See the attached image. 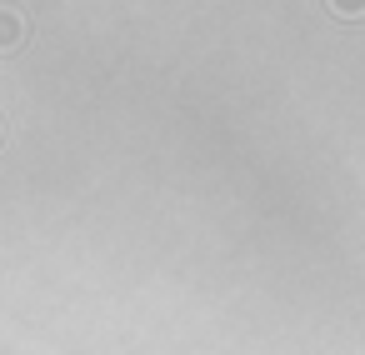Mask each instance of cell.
I'll return each mask as SVG.
<instances>
[{"label":"cell","instance_id":"cell-1","mask_svg":"<svg viewBox=\"0 0 365 355\" xmlns=\"http://www.w3.org/2000/svg\"><path fill=\"white\" fill-rule=\"evenodd\" d=\"M21 41H26V21H21V11L0 6V51H16Z\"/></svg>","mask_w":365,"mask_h":355},{"label":"cell","instance_id":"cell-2","mask_svg":"<svg viewBox=\"0 0 365 355\" xmlns=\"http://www.w3.org/2000/svg\"><path fill=\"white\" fill-rule=\"evenodd\" d=\"M325 6H330L340 21H355V16H365V0H325Z\"/></svg>","mask_w":365,"mask_h":355}]
</instances>
